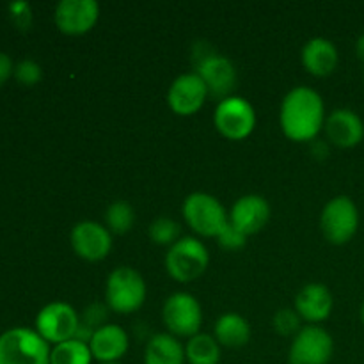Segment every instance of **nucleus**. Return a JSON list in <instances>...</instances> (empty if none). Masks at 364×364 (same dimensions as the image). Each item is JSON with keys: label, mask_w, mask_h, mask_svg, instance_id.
I'll list each match as a JSON object with an SVG mask.
<instances>
[{"label": "nucleus", "mask_w": 364, "mask_h": 364, "mask_svg": "<svg viewBox=\"0 0 364 364\" xmlns=\"http://www.w3.org/2000/svg\"><path fill=\"white\" fill-rule=\"evenodd\" d=\"M92 359L89 345L77 340L53 345L50 352V364H91Z\"/></svg>", "instance_id": "obj_23"}, {"label": "nucleus", "mask_w": 364, "mask_h": 364, "mask_svg": "<svg viewBox=\"0 0 364 364\" xmlns=\"http://www.w3.org/2000/svg\"><path fill=\"white\" fill-rule=\"evenodd\" d=\"M109 306L102 304V302H92L91 306H87V309L84 311V316H82V322L85 326H89L91 329L98 331L100 327L107 326V316H109Z\"/></svg>", "instance_id": "obj_29"}, {"label": "nucleus", "mask_w": 364, "mask_h": 364, "mask_svg": "<svg viewBox=\"0 0 364 364\" xmlns=\"http://www.w3.org/2000/svg\"><path fill=\"white\" fill-rule=\"evenodd\" d=\"M105 364H119V363H105Z\"/></svg>", "instance_id": "obj_33"}, {"label": "nucleus", "mask_w": 364, "mask_h": 364, "mask_svg": "<svg viewBox=\"0 0 364 364\" xmlns=\"http://www.w3.org/2000/svg\"><path fill=\"white\" fill-rule=\"evenodd\" d=\"M185 358L188 364H219L220 345L210 334H196L188 338L185 347Z\"/></svg>", "instance_id": "obj_22"}, {"label": "nucleus", "mask_w": 364, "mask_h": 364, "mask_svg": "<svg viewBox=\"0 0 364 364\" xmlns=\"http://www.w3.org/2000/svg\"><path fill=\"white\" fill-rule=\"evenodd\" d=\"M334 354L333 336L318 326L302 327L288 354L290 364H329Z\"/></svg>", "instance_id": "obj_9"}, {"label": "nucleus", "mask_w": 364, "mask_h": 364, "mask_svg": "<svg viewBox=\"0 0 364 364\" xmlns=\"http://www.w3.org/2000/svg\"><path fill=\"white\" fill-rule=\"evenodd\" d=\"M340 60L336 45L331 39L313 38L302 48V64L315 77H327L333 73Z\"/></svg>", "instance_id": "obj_19"}, {"label": "nucleus", "mask_w": 364, "mask_h": 364, "mask_svg": "<svg viewBox=\"0 0 364 364\" xmlns=\"http://www.w3.org/2000/svg\"><path fill=\"white\" fill-rule=\"evenodd\" d=\"M217 240H219L220 247L228 249V251H237V249L244 247L245 242H247V237L228 220L226 226L217 235Z\"/></svg>", "instance_id": "obj_28"}, {"label": "nucleus", "mask_w": 364, "mask_h": 364, "mask_svg": "<svg viewBox=\"0 0 364 364\" xmlns=\"http://www.w3.org/2000/svg\"><path fill=\"white\" fill-rule=\"evenodd\" d=\"M322 233L331 244L345 245L354 238L359 228V210L348 196L331 199L320 215Z\"/></svg>", "instance_id": "obj_5"}, {"label": "nucleus", "mask_w": 364, "mask_h": 364, "mask_svg": "<svg viewBox=\"0 0 364 364\" xmlns=\"http://www.w3.org/2000/svg\"><path fill=\"white\" fill-rule=\"evenodd\" d=\"M71 247L87 262H102L112 249V235L95 220H82L71 230Z\"/></svg>", "instance_id": "obj_12"}, {"label": "nucleus", "mask_w": 364, "mask_h": 364, "mask_svg": "<svg viewBox=\"0 0 364 364\" xmlns=\"http://www.w3.org/2000/svg\"><path fill=\"white\" fill-rule=\"evenodd\" d=\"M183 217L201 237H217L230 220L220 201L206 192H194L183 203Z\"/></svg>", "instance_id": "obj_6"}, {"label": "nucleus", "mask_w": 364, "mask_h": 364, "mask_svg": "<svg viewBox=\"0 0 364 364\" xmlns=\"http://www.w3.org/2000/svg\"><path fill=\"white\" fill-rule=\"evenodd\" d=\"M333 306V294L320 283L306 284L295 297V311L309 323H318L329 318Z\"/></svg>", "instance_id": "obj_17"}, {"label": "nucleus", "mask_w": 364, "mask_h": 364, "mask_svg": "<svg viewBox=\"0 0 364 364\" xmlns=\"http://www.w3.org/2000/svg\"><path fill=\"white\" fill-rule=\"evenodd\" d=\"M107 230L110 233L124 235L134 228L135 224V212L130 203L127 201H114L105 212Z\"/></svg>", "instance_id": "obj_24"}, {"label": "nucleus", "mask_w": 364, "mask_h": 364, "mask_svg": "<svg viewBox=\"0 0 364 364\" xmlns=\"http://www.w3.org/2000/svg\"><path fill=\"white\" fill-rule=\"evenodd\" d=\"M13 71L14 68H13V63H11V57L7 55V53L0 52V87H2L4 82L13 75Z\"/></svg>", "instance_id": "obj_30"}, {"label": "nucleus", "mask_w": 364, "mask_h": 364, "mask_svg": "<svg viewBox=\"0 0 364 364\" xmlns=\"http://www.w3.org/2000/svg\"><path fill=\"white\" fill-rule=\"evenodd\" d=\"M89 348H91V354L96 361L102 364L117 363L128 350L127 331L116 323H107L96 331L91 343H89Z\"/></svg>", "instance_id": "obj_18"}, {"label": "nucleus", "mask_w": 364, "mask_h": 364, "mask_svg": "<svg viewBox=\"0 0 364 364\" xmlns=\"http://www.w3.org/2000/svg\"><path fill=\"white\" fill-rule=\"evenodd\" d=\"M274 329L283 336H290V334H297L301 327V316L295 309H279L274 315Z\"/></svg>", "instance_id": "obj_26"}, {"label": "nucleus", "mask_w": 364, "mask_h": 364, "mask_svg": "<svg viewBox=\"0 0 364 364\" xmlns=\"http://www.w3.org/2000/svg\"><path fill=\"white\" fill-rule=\"evenodd\" d=\"M148 231L149 238L156 245H167V247H171V245H174L181 238L180 224L176 220L169 219V217H159V219H155L149 224Z\"/></svg>", "instance_id": "obj_25"}, {"label": "nucleus", "mask_w": 364, "mask_h": 364, "mask_svg": "<svg viewBox=\"0 0 364 364\" xmlns=\"http://www.w3.org/2000/svg\"><path fill=\"white\" fill-rule=\"evenodd\" d=\"M107 306L114 313L130 315L141 309L146 301V283L132 267H117L107 279Z\"/></svg>", "instance_id": "obj_3"}, {"label": "nucleus", "mask_w": 364, "mask_h": 364, "mask_svg": "<svg viewBox=\"0 0 364 364\" xmlns=\"http://www.w3.org/2000/svg\"><path fill=\"white\" fill-rule=\"evenodd\" d=\"M210 263L208 249L194 237H181L166 255V269L173 279L191 283L203 276Z\"/></svg>", "instance_id": "obj_4"}, {"label": "nucleus", "mask_w": 364, "mask_h": 364, "mask_svg": "<svg viewBox=\"0 0 364 364\" xmlns=\"http://www.w3.org/2000/svg\"><path fill=\"white\" fill-rule=\"evenodd\" d=\"M162 318L173 336L192 338L199 334L201 329V304L194 295L187 291H176L164 302Z\"/></svg>", "instance_id": "obj_7"}, {"label": "nucleus", "mask_w": 364, "mask_h": 364, "mask_svg": "<svg viewBox=\"0 0 364 364\" xmlns=\"http://www.w3.org/2000/svg\"><path fill=\"white\" fill-rule=\"evenodd\" d=\"M270 219V205L263 196L247 194L237 199L230 213V223L245 237L262 231Z\"/></svg>", "instance_id": "obj_15"}, {"label": "nucleus", "mask_w": 364, "mask_h": 364, "mask_svg": "<svg viewBox=\"0 0 364 364\" xmlns=\"http://www.w3.org/2000/svg\"><path fill=\"white\" fill-rule=\"evenodd\" d=\"M361 322L364 323V302H363V306H361Z\"/></svg>", "instance_id": "obj_32"}, {"label": "nucleus", "mask_w": 364, "mask_h": 364, "mask_svg": "<svg viewBox=\"0 0 364 364\" xmlns=\"http://www.w3.org/2000/svg\"><path fill=\"white\" fill-rule=\"evenodd\" d=\"M213 121H215L217 130L224 137L231 139V141H240L255 130V107L242 96H230V98L219 102Z\"/></svg>", "instance_id": "obj_8"}, {"label": "nucleus", "mask_w": 364, "mask_h": 364, "mask_svg": "<svg viewBox=\"0 0 364 364\" xmlns=\"http://www.w3.org/2000/svg\"><path fill=\"white\" fill-rule=\"evenodd\" d=\"M13 73L20 84L28 85V87L38 84L43 77L41 66H39V64L32 59H25V60H21V63H18V66L14 68Z\"/></svg>", "instance_id": "obj_27"}, {"label": "nucleus", "mask_w": 364, "mask_h": 364, "mask_svg": "<svg viewBox=\"0 0 364 364\" xmlns=\"http://www.w3.org/2000/svg\"><path fill=\"white\" fill-rule=\"evenodd\" d=\"M80 318L77 311L66 302H52L45 306L36 316V331L48 343L59 345L75 338Z\"/></svg>", "instance_id": "obj_11"}, {"label": "nucleus", "mask_w": 364, "mask_h": 364, "mask_svg": "<svg viewBox=\"0 0 364 364\" xmlns=\"http://www.w3.org/2000/svg\"><path fill=\"white\" fill-rule=\"evenodd\" d=\"M208 96L205 82L194 71V73L180 75L171 84L169 92H167V102H169L171 109L180 116H192L201 109Z\"/></svg>", "instance_id": "obj_14"}, {"label": "nucleus", "mask_w": 364, "mask_h": 364, "mask_svg": "<svg viewBox=\"0 0 364 364\" xmlns=\"http://www.w3.org/2000/svg\"><path fill=\"white\" fill-rule=\"evenodd\" d=\"M355 53H358L359 60H363L364 63V34L359 36L358 43H355Z\"/></svg>", "instance_id": "obj_31"}, {"label": "nucleus", "mask_w": 364, "mask_h": 364, "mask_svg": "<svg viewBox=\"0 0 364 364\" xmlns=\"http://www.w3.org/2000/svg\"><path fill=\"white\" fill-rule=\"evenodd\" d=\"M48 345L38 331L14 327L0 334V364H50Z\"/></svg>", "instance_id": "obj_2"}, {"label": "nucleus", "mask_w": 364, "mask_h": 364, "mask_svg": "<svg viewBox=\"0 0 364 364\" xmlns=\"http://www.w3.org/2000/svg\"><path fill=\"white\" fill-rule=\"evenodd\" d=\"M215 340L228 348H240L251 340V326L244 316L226 313L215 323Z\"/></svg>", "instance_id": "obj_21"}, {"label": "nucleus", "mask_w": 364, "mask_h": 364, "mask_svg": "<svg viewBox=\"0 0 364 364\" xmlns=\"http://www.w3.org/2000/svg\"><path fill=\"white\" fill-rule=\"evenodd\" d=\"M326 134L333 144L340 148H354L364 139V123L354 110L336 109L327 116Z\"/></svg>", "instance_id": "obj_16"}, {"label": "nucleus", "mask_w": 364, "mask_h": 364, "mask_svg": "<svg viewBox=\"0 0 364 364\" xmlns=\"http://www.w3.org/2000/svg\"><path fill=\"white\" fill-rule=\"evenodd\" d=\"M183 345L173 334H155L146 345L144 364H185Z\"/></svg>", "instance_id": "obj_20"}, {"label": "nucleus", "mask_w": 364, "mask_h": 364, "mask_svg": "<svg viewBox=\"0 0 364 364\" xmlns=\"http://www.w3.org/2000/svg\"><path fill=\"white\" fill-rule=\"evenodd\" d=\"M199 59L196 64V73L203 78L208 95L219 102L230 98L237 85V70L226 55L215 52H198Z\"/></svg>", "instance_id": "obj_10"}, {"label": "nucleus", "mask_w": 364, "mask_h": 364, "mask_svg": "<svg viewBox=\"0 0 364 364\" xmlns=\"http://www.w3.org/2000/svg\"><path fill=\"white\" fill-rule=\"evenodd\" d=\"M279 119L288 139L297 142L313 141L326 124L322 96L306 85L291 89L281 103Z\"/></svg>", "instance_id": "obj_1"}, {"label": "nucleus", "mask_w": 364, "mask_h": 364, "mask_svg": "<svg viewBox=\"0 0 364 364\" xmlns=\"http://www.w3.org/2000/svg\"><path fill=\"white\" fill-rule=\"evenodd\" d=\"M100 16V6L95 0H63L55 7V25L60 32L80 36L91 31Z\"/></svg>", "instance_id": "obj_13"}]
</instances>
